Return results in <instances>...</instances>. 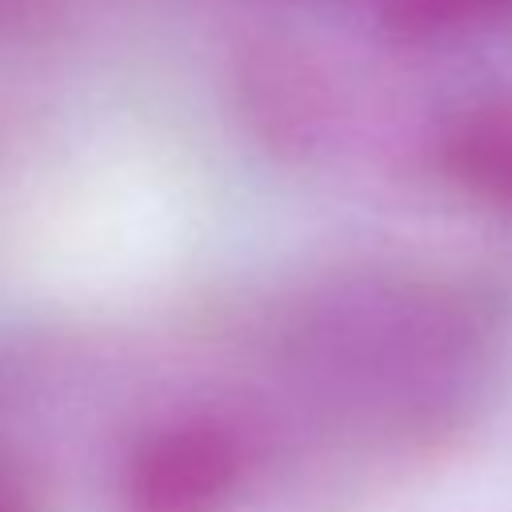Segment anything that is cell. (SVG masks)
I'll return each mask as SVG.
<instances>
[{"label": "cell", "mask_w": 512, "mask_h": 512, "mask_svg": "<svg viewBox=\"0 0 512 512\" xmlns=\"http://www.w3.org/2000/svg\"><path fill=\"white\" fill-rule=\"evenodd\" d=\"M236 476V444L220 428L184 424L152 436L128 476L136 512H212Z\"/></svg>", "instance_id": "6da1fadb"}, {"label": "cell", "mask_w": 512, "mask_h": 512, "mask_svg": "<svg viewBox=\"0 0 512 512\" xmlns=\"http://www.w3.org/2000/svg\"><path fill=\"white\" fill-rule=\"evenodd\" d=\"M0 512H8V508H4V504H0Z\"/></svg>", "instance_id": "7a4b0ae2"}]
</instances>
